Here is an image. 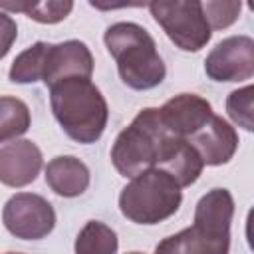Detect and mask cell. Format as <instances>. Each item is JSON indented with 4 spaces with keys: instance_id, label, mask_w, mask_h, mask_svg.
<instances>
[{
    "instance_id": "6da1fadb",
    "label": "cell",
    "mask_w": 254,
    "mask_h": 254,
    "mask_svg": "<svg viewBox=\"0 0 254 254\" xmlns=\"http://www.w3.org/2000/svg\"><path fill=\"white\" fill-rule=\"evenodd\" d=\"M50 105L56 121L69 139L81 145L95 143L109 119L101 89L83 77H67L50 87Z\"/></svg>"
},
{
    "instance_id": "7a4b0ae2",
    "label": "cell",
    "mask_w": 254,
    "mask_h": 254,
    "mask_svg": "<svg viewBox=\"0 0 254 254\" xmlns=\"http://www.w3.org/2000/svg\"><path fill=\"white\" fill-rule=\"evenodd\" d=\"M103 42L127 87L147 91L163 83L167 75L165 62L157 52L153 36L143 26L135 22H115L105 30Z\"/></svg>"
},
{
    "instance_id": "3957f363",
    "label": "cell",
    "mask_w": 254,
    "mask_h": 254,
    "mask_svg": "<svg viewBox=\"0 0 254 254\" xmlns=\"http://www.w3.org/2000/svg\"><path fill=\"white\" fill-rule=\"evenodd\" d=\"M183 202V190L163 169H149L133 177L119 194L121 214L135 222L153 226L171 218Z\"/></svg>"
},
{
    "instance_id": "277c9868",
    "label": "cell",
    "mask_w": 254,
    "mask_h": 254,
    "mask_svg": "<svg viewBox=\"0 0 254 254\" xmlns=\"http://www.w3.org/2000/svg\"><path fill=\"white\" fill-rule=\"evenodd\" d=\"M167 135L169 131L159 117V107L141 109L113 141L111 163L115 171L125 179H133L157 167L161 143Z\"/></svg>"
},
{
    "instance_id": "5b68a950",
    "label": "cell",
    "mask_w": 254,
    "mask_h": 254,
    "mask_svg": "<svg viewBox=\"0 0 254 254\" xmlns=\"http://www.w3.org/2000/svg\"><path fill=\"white\" fill-rule=\"evenodd\" d=\"M149 10L167 38L183 52H198L212 38L198 0H157L149 4Z\"/></svg>"
},
{
    "instance_id": "8992f818",
    "label": "cell",
    "mask_w": 254,
    "mask_h": 254,
    "mask_svg": "<svg viewBox=\"0 0 254 254\" xmlns=\"http://www.w3.org/2000/svg\"><path fill=\"white\" fill-rule=\"evenodd\" d=\"M2 222L20 240H42L56 226V210L36 192H16L2 208Z\"/></svg>"
},
{
    "instance_id": "52a82bcc",
    "label": "cell",
    "mask_w": 254,
    "mask_h": 254,
    "mask_svg": "<svg viewBox=\"0 0 254 254\" xmlns=\"http://www.w3.org/2000/svg\"><path fill=\"white\" fill-rule=\"evenodd\" d=\"M204 71L212 81H244L254 75V40L228 36L220 40L204 60Z\"/></svg>"
},
{
    "instance_id": "ba28073f",
    "label": "cell",
    "mask_w": 254,
    "mask_h": 254,
    "mask_svg": "<svg viewBox=\"0 0 254 254\" xmlns=\"http://www.w3.org/2000/svg\"><path fill=\"white\" fill-rule=\"evenodd\" d=\"M159 117L171 135L189 139L212 117V105L196 93H179L159 107Z\"/></svg>"
},
{
    "instance_id": "9c48e42d",
    "label": "cell",
    "mask_w": 254,
    "mask_h": 254,
    "mask_svg": "<svg viewBox=\"0 0 254 254\" xmlns=\"http://www.w3.org/2000/svg\"><path fill=\"white\" fill-rule=\"evenodd\" d=\"M187 141L198 153L202 165H208V167L226 165L234 157V153L238 149V133H236V129L226 119H222L220 115H214V113Z\"/></svg>"
},
{
    "instance_id": "30bf717a",
    "label": "cell",
    "mask_w": 254,
    "mask_h": 254,
    "mask_svg": "<svg viewBox=\"0 0 254 254\" xmlns=\"http://www.w3.org/2000/svg\"><path fill=\"white\" fill-rule=\"evenodd\" d=\"M42 151L30 139H14L0 147V183L22 189L34 183L42 171Z\"/></svg>"
},
{
    "instance_id": "8fae6325",
    "label": "cell",
    "mask_w": 254,
    "mask_h": 254,
    "mask_svg": "<svg viewBox=\"0 0 254 254\" xmlns=\"http://www.w3.org/2000/svg\"><path fill=\"white\" fill-rule=\"evenodd\" d=\"M91 73H93V56L87 44L79 40H65L50 46L42 81L48 87H52L54 83L67 77L91 79Z\"/></svg>"
},
{
    "instance_id": "7c38bea8",
    "label": "cell",
    "mask_w": 254,
    "mask_h": 254,
    "mask_svg": "<svg viewBox=\"0 0 254 254\" xmlns=\"http://www.w3.org/2000/svg\"><path fill=\"white\" fill-rule=\"evenodd\" d=\"M228 250L230 232H216L194 222L155 246V254H228Z\"/></svg>"
},
{
    "instance_id": "4fadbf2b",
    "label": "cell",
    "mask_w": 254,
    "mask_h": 254,
    "mask_svg": "<svg viewBox=\"0 0 254 254\" xmlns=\"http://www.w3.org/2000/svg\"><path fill=\"white\" fill-rule=\"evenodd\" d=\"M157 169H163L165 173H169L177 181V185L183 189L198 181L204 165L198 153L190 147L187 139H181L169 133L161 143Z\"/></svg>"
},
{
    "instance_id": "5bb4252c",
    "label": "cell",
    "mask_w": 254,
    "mask_h": 254,
    "mask_svg": "<svg viewBox=\"0 0 254 254\" xmlns=\"http://www.w3.org/2000/svg\"><path fill=\"white\" fill-rule=\"evenodd\" d=\"M89 169L87 165L73 155L54 157L46 165V183L48 187L64 198H75L83 194L89 187Z\"/></svg>"
},
{
    "instance_id": "9a60e30c",
    "label": "cell",
    "mask_w": 254,
    "mask_h": 254,
    "mask_svg": "<svg viewBox=\"0 0 254 254\" xmlns=\"http://www.w3.org/2000/svg\"><path fill=\"white\" fill-rule=\"evenodd\" d=\"M234 216V198L228 189H212L202 194L194 206V224L216 232H230Z\"/></svg>"
},
{
    "instance_id": "2e32d148",
    "label": "cell",
    "mask_w": 254,
    "mask_h": 254,
    "mask_svg": "<svg viewBox=\"0 0 254 254\" xmlns=\"http://www.w3.org/2000/svg\"><path fill=\"white\" fill-rule=\"evenodd\" d=\"M50 46L52 44H48V42H36L30 48H26L24 52H20L10 65L8 79L14 83H22V85L42 81Z\"/></svg>"
},
{
    "instance_id": "e0dca14e",
    "label": "cell",
    "mask_w": 254,
    "mask_h": 254,
    "mask_svg": "<svg viewBox=\"0 0 254 254\" xmlns=\"http://www.w3.org/2000/svg\"><path fill=\"white\" fill-rule=\"evenodd\" d=\"M117 232L105 222L89 220L75 238L73 254H117Z\"/></svg>"
},
{
    "instance_id": "ac0fdd59",
    "label": "cell",
    "mask_w": 254,
    "mask_h": 254,
    "mask_svg": "<svg viewBox=\"0 0 254 254\" xmlns=\"http://www.w3.org/2000/svg\"><path fill=\"white\" fill-rule=\"evenodd\" d=\"M32 125L30 107L12 95H0V143L22 137Z\"/></svg>"
},
{
    "instance_id": "d6986e66",
    "label": "cell",
    "mask_w": 254,
    "mask_h": 254,
    "mask_svg": "<svg viewBox=\"0 0 254 254\" xmlns=\"http://www.w3.org/2000/svg\"><path fill=\"white\" fill-rule=\"evenodd\" d=\"M0 10L10 12H24L28 18L40 24H58L69 16L73 10V2L65 0H48V2H4L0 0Z\"/></svg>"
},
{
    "instance_id": "ffe728a7",
    "label": "cell",
    "mask_w": 254,
    "mask_h": 254,
    "mask_svg": "<svg viewBox=\"0 0 254 254\" xmlns=\"http://www.w3.org/2000/svg\"><path fill=\"white\" fill-rule=\"evenodd\" d=\"M226 113L238 127L254 131V87L244 85L230 91L226 97Z\"/></svg>"
},
{
    "instance_id": "44dd1931",
    "label": "cell",
    "mask_w": 254,
    "mask_h": 254,
    "mask_svg": "<svg viewBox=\"0 0 254 254\" xmlns=\"http://www.w3.org/2000/svg\"><path fill=\"white\" fill-rule=\"evenodd\" d=\"M242 10V2H226V0H208L202 2V12L204 18L210 26V30H224L228 26H232Z\"/></svg>"
},
{
    "instance_id": "7402d4cb",
    "label": "cell",
    "mask_w": 254,
    "mask_h": 254,
    "mask_svg": "<svg viewBox=\"0 0 254 254\" xmlns=\"http://www.w3.org/2000/svg\"><path fill=\"white\" fill-rule=\"evenodd\" d=\"M16 38H18V24H16V20L8 12L0 10V60L8 56V52L14 46Z\"/></svg>"
},
{
    "instance_id": "603a6c76",
    "label": "cell",
    "mask_w": 254,
    "mask_h": 254,
    "mask_svg": "<svg viewBox=\"0 0 254 254\" xmlns=\"http://www.w3.org/2000/svg\"><path fill=\"white\" fill-rule=\"evenodd\" d=\"M125 254H143V252H125Z\"/></svg>"
},
{
    "instance_id": "cb8c5ba5",
    "label": "cell",
    "mask_w": 254,
    "mask_h": 254,
    "mask_svg": "<svg viewBox=\"0 0 254 254\" xmlns=\"http://www.w3.org/2000/svg\"><path fill=\"white\" fill-rule=\"evenodd\" d=\"M6 254H20V252H6Z\"/></svg>"
}]
</instances>
